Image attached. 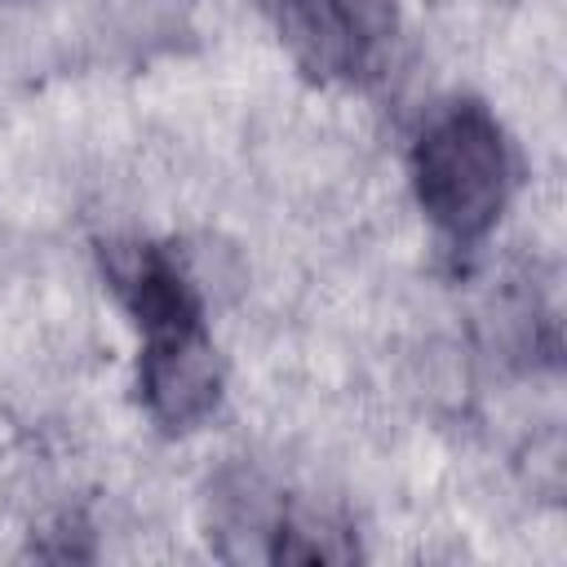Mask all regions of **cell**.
Returning a JSON list of instances; mask_svg holds the SVG:
<instances>
[{
  "mask_svg": "<svg viewBox=\"0 0 567 567\" xmlns=\"http://www.w3.org/2000/svg\"><path fill=\"white\" fill-rule=\"evenodd\" d=\"M408 173L421 213L452 244L483 239L509 208L518 177L509 133L470 97H452L421 120Z\"/></svg>",
  "mask_w": 567,
  "mask_h": 567,
  "instance_id": "cell-1",
  "label": "cell"
},
{
  "mask_svg": "<svg viewBox=\"0 0 567 567\" xmlns=\"http://www.w3.org/2000/svg\"><path fill=\"white\" fill-rule=\"evenodd\" d=\"M275 31L297 71L319 84H354L390 58L394 0H275Z\"/></svg>",
  "mask_w": 567,
  "mask_h": 567,
  "instance_id": "cell-2",
  "label": "cell"
},
{
  "mask_svg": "<svg viewBox=\"0 0 567 567\" xmlns=\"http://www.w3.org/2000/svg\"><path fill=\"white\" fill-rule=\"evenodd\" d=\"M0 4H9V0H0Z\"/></svg>",
  "mask_w": 567,
  "mask_h": 567,
  "instance_id": "cell-4",
  "label": "cell"
},
{
  "mask_svg": "<svg viewBox=\"0 0 567 567\" xmlns=\"http://www.w3.org/2000/svg\"><path fill=\"white\" fill-rule=\"evenodd\" d=\"M221 359L208 328H182L164 337H146L137 354V394L155 425L195 430L221 403Z\"/></svg>",
  "mask_w": 567,
  "mask_h": 567,
  "instance_id": "cell-3",
  "label": "cell"
}]
</instances>
